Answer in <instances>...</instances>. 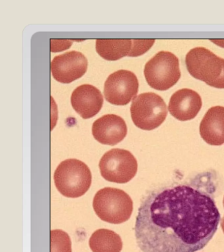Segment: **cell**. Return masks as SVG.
<instances>
[{"mask_svg":"<svg viewBox=\"0 0 224 252\" xmlns=\"http://www.w3.org/2000/svg\"><path fill=\"white\" fill-rule=\"evenodd\" d=\"M50 239L51 252H72L71 240L64 230H52Z\"/></svg>","mask_w":224,"mask_h":252,"instance_id":"obj_16","label":"cell"},{"mask_svg":"<svg viewBox=\"0 0 224 252\" xmlns=\"http://www.w3.org/2000/svg\"><path fill=\"white\" fill-rule=\"evenodd\" d=\"M144 75L151 88L159 91L169 90L180 79L179 59L172 53L161 51L146 63Z\"/></svg>","mask_w":224,"mask_h":252,"instance_id":"obj_5","label":"cell"},{"mask_svg":"<svg viewBox=\"0 0 224 252\" xmlns=\"http://www.w3.org/2000/svg\"><path fill=\"white\" fill-rule=\"evenodd\" d=\"M130 112L133 124L139 129L147 131L159 127L168 115L164 100L153 92L144 93L135 97Z\"/></svg>","mask_w":224,"mask_h":252,"instance_id":"obj_6","label":"cell"},{"mask_svg":"<svg viewBox=\"0 0 224 252\" xmlns=\"http://www.w3.org/2000/svg\"><path fill=\"white\" fill-rule=\"evenodd\" d=\"M99 167L101 176L105 180L127 183L136 175L137 161L130 152L125 149H113L103 156Z\"/></svg>","mask_w":224,"mask_h":252,"instance_id":"obj_7","label":"cell"},{"mask_svg":"<svg viewBox=\"0 0 224 252\" xmlns=\"http://www.w3.org/2000/svg\"><path fill=\"white\" fill-rule=\"evenodd\" d=\"M89 245L93 252H121L123 249L121 236L113 230L104 228L92 234Z\"/></svg>","mask_w":224,"mask_h":252,"instance_id":"obj_15","label":"cell"},{"mask_svg":"<svg viewBox=\"0 0 224 252\" xmlns=\"http://www.w3.org/2000/svg\"><path fill=\"white\" fill-rule=\"evenodd\" d=\"M127 131L125 120L115 114H106L96 120L92 126L94 138L103 145H117L125 139Z\"/></svg>","mask_w":224,"mask_h":252,"instance_id":"obj_10","label":"cell"},{"mask_svg":"<svg viewBox=\"0 0 224 252\" xmlns=\"http://www.w3.org/2000/svg\"><path fill=\"white\" fill-rule=\"evenodd\" d=\"M96 215L109 223L121 224L128 220L133 212L130 196L121 189L106 187L98 191L93 200Z\"/></svg>","mask_w":224,"mask_h":252,"instance_id":"obj_4","label":"cell"},{"mask_svg":"<svg viewBox=\"0 0 224 252\" xmlns=\"http://www.w3.org/2000/svg\"><path fill=\"white\" fill-rule=\"evenodd\" d=\"M223 203H224V202H223Z\"/></svg>","mask_w":224,"mask_h":252,"instance_id":"obj_19","label":"cell"},{"mask_svg":"<svg viewBox=\"0 0 224 252\" xmlns=\"http://www.w3.org/2000/svg\"><path fill=\"white\" fill-rule=\"evenodd\" d=\"M133 47L131 39H97L96 51L105 60L117 61L128 56Z\"/></svg>","mask_w":224,"mask_h":252,"instance_id":"obj_14","label":"cell"},{"mask_svg":"<svg viewBox=\"0 0 224 252\" xmlns=\"http://www.w3.org/2000/svg\"><path fill=\"white\" fill-rule=\"evenodd\" d=\"M221 227L222 228V230H223V232H224V217L223 218V219H222V220H221Z\"/></svg>","mask_w":224,"mask_h":252,"instance_id":"obj_18","label":"cell"},{"mask_svg":"<svg viewBox=\"0 0 224 252\" xmlns=\"http://www.w3.org/2000/svg\"><path fill=\"white\" fill-rule=\"evenodd\" d=\"M221 216L212 191L192 184L155 189L144 197L135 221L142 252H196L217 231Z\"/></svg>","mask_w":224,"mask_h":252,"instance_id":"obj_1","label":"cell"},{"mask_svg":"<svg viewBox=\"0 0 224 252\" xmlns=\"http://www.w3.org/2000/svg\"><path fill=\"white\" fill-rule=\"evenodd\" d=\"M200 135L208 145L224 144V107L216 106L206 112L200 124Z\"/></svg>","mask_w":224,"mask_h":252,"instance_id":"obj_13","label":"cell"},{"mask_svg":"<svg viewBox=\"0 0 224 252\" xmlns=\"http://www.w3.org/2000/svg\"><path fill=\"white\" fill-rule=\"evenodd\" d=\"M132 49L129 57H137L144 54L155 42V39H132Z\"/></svg>","mask_w":224,"mask_h":252,"instance_id":"obj_17","label":"cell"},{"mask_svg":"<svg viewBox=\"0 0 224 252\" xmlns=\"http://www.w3.org/2000/svg\"><path fill=\"white\" fill-rule=\"evenodd\" d=\"M88 64L87 59L82 53L72 51L55 57L51 63V71L55 80L70 84L85 74Z\"/></svg>","mask_w":224,"mask_h":252,"instance_id":"obj_9","label":"cell"},{"mask_svg":"<svg viewBox=\"0 0 224 252\" xmlns=\"http://www.w3.org/2000/svg\"><path fill=\"white\" fill-rule=\"evenodd\" d=\"M137 76L131 71L120 70L108 77L104 86V95L109 103L127 105L138 92Z\"/></svg>","mask_w":224,"mask_h":252,"instance_id":"obj_8","label":"cell"},{"mask_svg":"<svg viewBox=\"0 0 224 252\" xmlns=\"http://www.w3.org/2000/svg\"><path fill=\"white\" fill-rule=\"evenodd\" d=\"M202 105V98L198 93L184 88L177 91L171 96L168 110L177 120L188 121L197 116Z\"/></svg>","mask_w":224,"mask_h":252,"instance_id":"obj_11","label":"cell"},{"mask_svg":"<svg viewBox=\"0 0 224 252\" xmlns=\"http://www.w3.org/2000/svg\"><path fill=\"white\" fill-rule=\"evenodd\" d=\"M59 192L68 198L83 196L92 184V173L88 165L76 159L62 161L54 173Z\"/></svg>","mask_w":224,"mask_h":252,"instance_id":"obj_3","label":"cell"},{"mask_svg":"<svg viewBox=\"0 0 224 252\" xmlns=\"http://www.w3.org/2000/svg\"><path fill=\"white\" fill-rule=\"evenodd\" d=\"M188 72L196 80L208 86L224 89V59L205 47L191 49L186 57Z\"/></svg>","mask_w":224,"mask_h":252,"instance_id":"obj_2","label":"cell"},{"mask_svg":"<svg viewBox=\"0 0 224 252\" xmlns=\"http://www.w3.org/2000/svg\"><path fill=\"white\" fill-rule=\"evenodd\" d=\"M70 101L74 110L84 119H88L99 113L103 106V97L95 86L83 84L72 92Z\"/></svg>","mask_w":224,"mask_h":252,"instance_id":"obj_12","label":"cell"}]
</instances>
